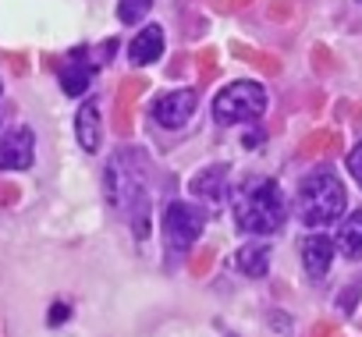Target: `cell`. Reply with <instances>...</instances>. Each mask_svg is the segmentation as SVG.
<instances>
[{"label":"cell","instance_id":"cell-1","mask_svg":"<svg viewBox=\"0 0 362 337\" xmlns=\"http://www.w3.org/2000/svg\"><path fill=\"white\" fill-rule=\"evenodd\" d=\"M107 199L128 213L132 220V231L139 238H146V227H149V192H146V160L142 153H117L107 167Z\"/></svg>","mask_w":362,"mask_h":337},{"label":"cell","instance_id":"cell-2","mask_svg":"<svg viewBox=\"0 0 362 337\" xmlns=\"http://www.w3.org/2000/svg\"><path fill=\"white\" fill-rule=\"evenodd\" d=\"M284 217H288V206H284V192L277 182L252 178L235 192V220L242 231L274 235L277 227H284Z\"/></svg>","mask_w":362,"mask_h":337},{"label":"cell","instance_id":"cell-3","mask_svg":"<svg viewBox=\"0 0 362 337\" xmlns=\"http://www.w3.org/2000/svg\"><path fill=\"white\" fill-rule=\"evenodd\" d=\"M344 185L330 175V171H316L298 185V217L309 227H323L334 224L344 213Z\"/></svg>","mask_w":362,"mask_h":337},{"label":"cell","instance_id":"cell-4","mask_svg":"<svg viewBox=\"0 0 362 337\" xmlns=\"http://www.w3.org/2000/svg\"><path fill=\"white\" fill-rule=\"evenodd\" d=\"M267 110V93L256 82H231L228 89L217 93L214 100V117L217 124H242V121H256Z\"/></svg>","mask_w":362,"mask_h":337},{"label":"cell","instance_id":"cell-5","mask_svg":"<svg viewBox=\"0 0 362 337\" xmlns=\"http://www.w3.org/2000/svg\"><path fill=\"white\" fill-rule=\"evenodd\" d=\"M203 210H196L192 203H170L167 213H163V238L170 245L174 256H181L185 249H192V242L199 238L203 231Z\"/></svg>","mask_w":362,"mask_h":337},{"label":"cell","instance_id":"cell-6","mask_svg":"<svg viewBox=\"0 0 362 337\" xmlns=\"http://www.w3.org/2000/svg\"><path fill=\"white\" fill-rule=\"evenodd\" d=\"M196 114V93L192 89H174V93H163L156 103H153V117L156 124L163 128H185Z\"/></svg>","mask_w":362,"mask_h":337},{"label":"cell","instance_id":"cell-7","mask_svg":"<svg viewBox=\"0 0 362 337\" xmlns=\"http://www.w3.org/2000/svg\"><path fill=\"white\" fill-rule=\"evenodd\" d=\"M36 156V142L29 128H11L0 135V171H29Z\"/></svg>","mask_w":362,"mask_h":337},{"label":"cell","instance_id":"cell-8","mask_svg":"<svg viewBox=\"0 0 362 337\" xmlns=\"http://www.w3.org/2000/svg\"><path fill=\"white\" fill-rule=\"evenodd\" d=\"M330 263H334V242L327 235L305 238V245H302V266H305V273L313 280H323L327 270H330Z\"/></svg>","mask_w":362,"mask_h":337},{"label":"cell","instance_id":"cell-9","mask_svg":"<svg viewBox=\"0 0 362 337\" xmlns=\"http://www.w3.org/2000/svg\"><path fill=\"white\" fill-rule=\"evenodd\" d=\"M75 135H78V142H82V149H86V153H96V149H100L103 121H100V103H96V100H86V103L78 107Z\"/></svg>","mask_w":362,"mask_h":337},{"label":"cell","instance_id":"cell-10","mask_svg":"<svg viewBox=\"0 0 362 337\" xmlns=\"http://www.w3.org/2000/svg\"><path fill=\"white\" fill-rule=\"evenodd\" d=\"M192 196L206 203H224L228 199V167H206L192 178Z\"/></svg>","mask_w":362,"mask_h":337},{"label":"cell","instance_id":"cell-11","mask_svg":"<svg viewBox=\"0 0 362 337\" xmlns=\"http://www.w3.org/2000/svg\"><path fill=\"white\" fill-rule=\"evenodd\" d=\"M128 54H132V64H139V68L142 64H153L163 54V29L160 25H146L142 32H135Z\"/></svg>","mask_w":362,"mask_h":337},{"label":"cell","instance_id":"cell-12","mask_svg":"<svg viewBox=\"0 0 362 337\" xmlns=\"http://www.w3.org/2000/svg\"><path fill=\"white\" fill-rule=\"evenodd\" d=\"M89 82H93V64L86 61V50H75L71 61H68L64 71H61V85H64L68 96H78V93L89 89Z\"/></svg>","mask_w":362,"mask_h":337},{"label":"cell","instance_id":"cell-13","mask_svg":"<svg viewBox=\"0 0 362 337\" xmlns=\"http://www.w3.org/2000/svg\"><path fill=\"white\" fill-rule=\"evenodd\" d=\"M267 266H270V249L263 242H252V245L238 249V270L245 277H263Z\"/></svg>","mask_w":362,"mask_h":337},{"label":"cell","instance_id":"cell-14","mask_svg":"<svg viewBox=\"0 0 362 337\" xmlns=\"http://www.w3.org/2000/svg\"><path fill=\"white\" fill-rule=\"evenodd\" d=\"M337 245H341V252H344L348 259H358V256H362V210H355V213L344 220V227H341V235H337Z\"/></svg>","mask_w":362,"mask_h":337},{"label":"cell","instance_id":"cell-15","mask_svg":"<svg viewBox=\"0 0 362 337\" xmlns=\"http://www.w3.org/2000/svg\"><path fill=\"white\" fill-rule=\"evenodd\" d=\"M149 8H153V0H121V4H117V18L124 25H135V22H142L149 15Z\"/></svg>","mask_w":362,"mask_h":337},{"label":"cell","instance_id":"cell-16","mask_svg":"<svg viewBox=\"0 0 362 337\" xmlns=\"http://www.w3.org/2000/svg\"><path fill=\"white\" fill-rule=\"evenodd\" d=\"M348 171H351V178L362 185V142H358V146L348 153Z\"/></svg>","mask_w":362,"mask_h":337},{"label":"cell","instance_id":"cell-17","mask_svg":"<svg viewBox=\"0 0 362 337\" xmlns=\"http://www.w3.org/2000/svg\"><path fill=\"white\" fill-rule=\"evenodd\" d=\"M68 319V305H54L50 309V323H64Z\"/></svg>","mask_w":362,"mask_h":337},{"label":"cell","instance_id":"cell-18","mask_svg":"<svg viewBox=\"0 0 362 337\" xmlns=\"http://www.w3.org/2000/svg\"><path fill=\"white\" fill-rule=\"evenodd\" d=\"M358 4H362V0H358Z\"/></svg>","mask_w":362,"mask_h":337}]
</instances>
